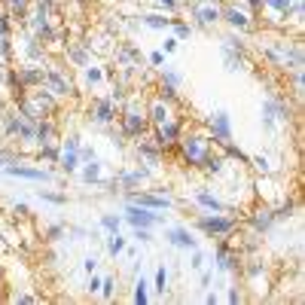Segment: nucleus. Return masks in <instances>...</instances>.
<instances>
[{
	"instance_id": "1",
	"label": "nucleus",
	"mask_w": 305,
	"mask_h": 305,
	"mask_svg": "<svg viewBox=\"0 0 305 305\" xmlns=\"http://www.w3.org/2000/svg\"><path fill=\"white\" fill-rule=\"evenodd\" d=\"M125 220H128L134 229H153V226H159V223H162V217H159V214H153V208L131 205V202H128V208H125Z\"/></svg>"
},
{
	"instance_id": "2",
	"label": "nucleus",
	"mask_w": 305,
	"mask_h": 305,
	"mask_svg": "<svg viewBox=\"0 0 305 305\" xmlns=\"http://www.w3.org/2000/svg\"><path fill=\"white\" fill-rule=\"evenodd\" d=\"M180 147H183V153H186V159L189 162H196V165H205L211 156V141H205V137H180Z\"/></svg>"
},
{
	"instance_id": "3",
	"label": "nucleus",
	"mask_w": 305,
	"mask_h": 305,
	"mask_svg": "<svg viewBox=\"0 0 305 305\" xmlns=\"http://www.w3.org/2000/svg\"><path fill=\"white\" fill-rule=\"evenodd\" d=\"M6 174L9 177H24V180H40V183L52 180L49 171H43V168H24V165H6Z\"/></svg>"
},
{
	"instance_id": "4",
	"label": "nucleus",
	"mask_w": 305,
	"mask_h": 305,
	"mask_svg": "<svg viewBox=\"0 0 305 305\" xmlns=\"http://www.w3.org/2000/svg\"><path fill=\"white\" fill-rule=\"evenodd\" d=\"M199 226L202 229H208V232H214V235H223V232H229L232 226H235V217H202L199 220Z\"/></svg>"
},
{
	"instance_id": "5",
	"label": "nucleus",
	"mask_w": 305,
	"mask_h": 305,
	"mask_svg": "<svg viewBox=\"0 0 305 305\" xmlns=\"http://www.w3.org/2000/svg\"><path fill=\"white\" fill-rule=\"evenodd\" d=\"M125 131L128 134H134V137H141L144 131H147V110H128L125 113Z\"/></svg>"
},
{
	"instance_id": "6",
	"label": "nucleus",
	"mask_w": 305,
	"mask_h": 305,
	"mask_svg": "<svg viewBox=\"0 0 305 305\" xmlns=\"http://www.w3.org/2000/svg\"><path fill=\"white\" fill-rule=\"evenodd\" d=\"M131 205H144V208H153V211H162V208H171L168 199H159V196H150V192H134L128 196Z\"/></svg>"
},
{
	"instance_id": "7",
	"label": "nucleus",
	"mask_w": 305,
	"mask_h": 305,
	"mask_svg": "<svg viewBox=\"0 0 305 305\" xmlns=\"http://www.w3.org/2000/svg\"><path fill=\"white\" fill-rule=\"evenodd\" d=\"M196 202H199L205 211H223V208H226V202H223L220 196H214V192H196Z\"/></svg>"
},
{
	"instance_id": "8",
	"label": "nucleus",
	"mask_w": 305,
	"mask_h": 305,
	"mask_svg": "<svg viewBox=\"0 0 305 305\" xmlns=\"http://www.w3.org/2000/svg\"><path fill=\"white\" fill-rule=\"evenodd\" d=\"M150 113H153V122H156V125H165V122H174V110H171L168 104H162V101H156Z\"/></svg>"
},
{
	"instance_id": "9",
	"label": "nucleus",
	"mask_w": 305,
	"mask_h": 305,
	"mask_svg": "<svg viewBox=\"0 0 305 305\" xmlns=\"http://www.w3.org/2000/svg\"><path fill=\"white\" fill-rule=\"evenodd\" d=\"M211 128H214V137L217 141H229V119H226V113H217L214 119H211Z\"/></svg>"
},
{
	"instance_id": "10",
	"label": "nucleus",
	"mask_w": 305,
	"mask_h": 305,
	"mask_svg": "<svg viewBox=\"0 0 305 305\" xmlns=\"http://www.w3.org/2000/svg\"><path fill=\"white\" fill-rule=\"evenodd\" d=\"M79 180L82 183H101L104 180V171H101V162H89L82 171H79Z\"/></svg>"
},
{
	"instance_id": "11",
	"label": "nucleus",
	"mask_w": 305,
	"mask_h": 305,
	"mask_svg": "<svg viewBox=\"0 0 305 305\" xmlns=\"http://www.w3.org/2000/svg\"><path fill=\"white\" fill-rule=\"evenodd\" d=\"M168 241L177 244V247H196V238L186 229H168Z\"/></svg>"
},
{
	"instance_id": "12",
	"label": "nucleus",
	"mask_w": 305,
	"mask_h": 305,
	"mask_svg": "<svg viewBox=\"0 0 305 305\" xmlns=\"http://www.w3.org/2000/svg\"><path fill=\"white\" fill-rule=\"evenodd\" d=\"M58 165H61L64 171H76V168H79V153H76V150H67V147H64V150L58 153Z\"/></svg>"
},
{
	"instance_id": "13",
	"label": "nucleus",
	"mask_w": 305,
	"mask_h": 305,
	"mask_svg": "<svg viewBox=\"0 0 305 305\" xmlns=\"http://www.w3.org/2000/svg\"><path fill=\"white\" fill-rule=\"evenodd\" d=\"M122 251H125V235H122V232H110V235H107V254H110V257H119Z\"/></svg>"
},
{
	"instance_id": "14",
	"label": "nucleus",
	"mask_w": 305,
	"mask_h": 305,
	"mask_svg": "<svg viewBox=\"0 0 305 305\" xmlns=\"http://www.w3.org/2000/svg\"><path fill=\"white\" fill-rule=\"evenodd\" d=\"M98 296H101V299H113V296H116V278H113V275H104V278H101Z\"/></svg>"
},
{
	"instance_id": "15",
	"label": "nucleus",
	"mask_w": 305,
	"mask_h": 305,
	"mask_svg": "<svg viewBox=\"0 0 305 305\" xmlns=\"http://www.w3.org/2000/svg\"><path fill=\"white\" fill-rule=\"evenodd\" d=\"M147 287H150V284H147L144 278H137V281H134V296H131V299H134V302H150L153 293H150Z\"/></svg>"
},
{
	"instance_id": "16",
	"label": "nucleus",
	"mask_w": 305,
	"mask_h": 305,
	"mask_svg": "<svg viewBox=\"0 0 305 305\" xmlns=\"http://www.w3.org/2000/svg\"><path fill=\"white\" fill-rule=\"evenodd\" d=\"M272 226V211H260L254 217V229H269Z\"/></svg>"
},
{
	"instance_id": "17",
	"label": "nucleus",
	"mask_w": 305,
	"mask_h": 305,
	"mask_svg": "<svg viewBox=\"0 0 305 305\" xmlns=\"http://www.w3.org/2000/svg\"><path fill=\"white\" fill-rule=\"evenodd\" d=\"M101 226H104L107 232H119L122 220H119V217H113V214H104V217H101Z\"/></svg>"
},
{
	"instance_id": "18",
	"label": "nucleus",
	"mask_w": 305,
	"mask_h": 305,
	"mask_svg": "<svg viewBox=\"0 0 305 305\" xmlns=\"http://www.w3.org/2000/svg\"><path fill=\"white\" fill-rule=\"evenodd\" d=\"M95 119H98V122H110V119H113V107H110V104H101L98 113H95Z\"/></svg>"
},
{
	"instance_id": "19",
	"label": "nucleus",
	"mask_w": 305,
	"mask_h": 305,
	"mask_svg": "<svg viewBox=\"0 0 305 305\" xmlns=\"http://www.w3.org/2000/svg\"><path fill=\"white\" fill-rule=\"evenodd\" d=\"M37 196H40L43 202H52V205H64V202H67V196H55V192H46V189H40Z\"/></svg>"
},
{
	"instance_id": "20",
	"label": "nucleus",
	"mask_w": 305,
	"mask_h": 305,
	"mask_svg": "<svg viewBox=\"0 0 305 305\" xmlns=\"http://www.w3.org/2000/svg\"><path fill=\"white\" fill-rule=\"evenodd\" d=\"M165 284H168V272H165V266H159L156 269V290L165 293Z\"/></svg>"
},
{
	"instance_id": "21",
	"label": "nucleus",
	"mask_w": 305,
	"mask_h": 305,
	"mask_svg": "<svg viewBox=\"0 0 305 305\" xmlns=\"http://www.w3.org/2000/svg\"><path fill=\"white\" fill-rule=\"evenodd\" d=\"M86 290H89L92 296H98V290H101V278H98V272H92V278L86 281Z\"/></svg>"
},
{
	"instance_id": "22",
	"label": "nucleus",
	"mask_w": 305,
	"mask_h": 305,
	"mask_svg": "<svg viewBox=\"0 0 305 305\" xmlns=\"http://www.w3.org/2000/svg\"><path fill=\"white\" fill-rule=\"evenodd\" d=\"M229 21H232V24H238V27H244V24H247V15H244V12H238V9H229Z\"/></svg>"
},
{
	"instance_id": "23",
	"label": "nucleus",
	"mask_w": 305,
	"mask_h": 305,
	"mask_svg": "<svg viewBox=\"0 0 305 305\" xmlns=\"http://www.w3.org/2000/svg\"><path fill=\"white\" fill-rule=\"evenodd\" d=\"M82 272H89V275L98 272V257H86V260H82Z\"/></svg>"
},
{
	"instance_id": "24",
	"label": "nucleus",
	"mask_w": 305,
	"mask_h": 305,
	"mask_svg": "<svg viewBox=\"0 0 305 305\" xmlns=\"http://www.w3.org/2000/svg\"><path fill=\"white\" fill-rule=\"evenodd\" d=\"M79 159H95V150L92 147H79Z\"/></svg>"
},
{
	"instance_id": "25",
	"label": "nucleus",
	"mask_w": 305,
	"mask_h": 305,
	"mask_svg": "<svg viewBox=\"0 0 305 305\" xmlns=\"http://www.w3.org/2000/svg\"><path fill=\"white\" fill-rule=\"evenodd\" d=\"M6 162H9V156H3V153H0V165H6Z\"/></svg>"
}]
</instances>
